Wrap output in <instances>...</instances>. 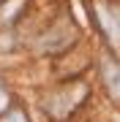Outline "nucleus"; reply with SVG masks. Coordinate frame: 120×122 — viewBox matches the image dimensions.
<instances>
[{
  "instance_id": "nucleus-1",
  "label": "nucleus",
  "mask_w": 120,
  "mask_h": 122,
  "mask_svg": "<svg viewBox=\"0 0 120 122\" xmlns=\"http://www.w3.org/2000/svg\"><path fill=\"white\" fill-rule=\"evenodd\" d=\"M96 27L107 38L109 46H120V3L115 0H90Z\"/></svg>"
},
{
  "instance_id": "nucleus-2",
  "label": "nucleus",
  "mask_w": 120,
  "mask_h": 122,
  "mask_svg": "<svg viewBox=\"0 0 120 122\" xmlns=\"http://www.w3.org/2000/svg\"><path fill=\"white\" fill-rule=\"evenodd\" d=\"M87 95V90L82 87V84H76V87H63V90H55L52 95L46 100V111L52 114L55 119H63L66 114H71L76 106H79V100Z\"/></svg>"
},
{
  "instance_id": "nucleus-3",
  "label": "nucleus",
  "mask_w": 120,
  "mask_h": 122,
  "mask_svg": "<svg viewBox=\"0 0 120 122\" xmlns=\"http://www.w3.org/2000/svg\"><path fill=\"white\" fill-rule=\"evenodd\" d=\"M101 81H104V87H107V92L115 100H120V62L112 57L109 52H104L101 54Z\"/></svg>"
},
{
  "instance_id": "nucleus-4",
  "label": "nucleus",
  "mask_w": 120,
  "mask_h": 122,
  "mask_svg": "<svg viewBox=\"0 0 120 122\" xmlns=\"http://www.w3.org/2000/svg\"><path fill=\"white\" fill-rule=\"evenodd\" d=\"M0 122H27V114L22 109H11V111H6L3 114V119Z\"/></svg>"
},
{
  "instance_id": "nucleus-5",
  "label": "nucleus",
  "mask_w": 120,
  "mask_h": 122,
  "mask_svg": "<svg viewBox=\"0 0 120 122\" xmlns=\"http://www.w3.org/2000/svg\"><path fill=\"white\" fill-rule=\"evenodd\" d=\"M6 111H8V90L0 81V114H6Z\"/></svg>"
}]
</instances>
